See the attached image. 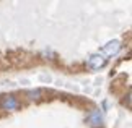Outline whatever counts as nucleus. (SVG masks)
I'll return each instance as SVG.
<instances>
[{
    "label": "nucleus",
    "mask_w": 132,
    "mask_h": 128,
    "mask_svg": "<svg viewBox=\"0 0 132 128\" xmlns=\"http://www.w3.org/2000/svg\"><path fill=\"white\" fill-rule=\"evenodd\" d=\"M41 94H43L41 89H29L26 93V97L29 101H38V99H41Z\"/></svg>",
    "instance_id": "39448f33"
},
{
    "label": "nucleus",
    "mask_w": 132,
    "mask_h": 128,
    "mask_svg": "<svg viewBox=\"0 0 132 128\" xmlns=\"http://www.w3.org/2000/svg\"><path fill=\"white\" fill-rule=\"evenodd\" d=\"M87 120H88V123L91 126H95V128H100L101 125H103V117H101L100 110H91L87 115Z\"/></svg>",
    "instance_id": "7ed1b4c3"
},
{
    "label": "nucleus",
    "mask_w": 132,
    "mask_h": 128,
    "mask_svg": "<svg viewBox=\"0 0 132 128\" xmlns=\"http://www.w3.org/2000/svg\"><path fill=\"white\" fill-rule=\"evenodd\" d=\"M104 63H106V58L101 54H95V55H91L88 58V66L93 68V70H100Z\"/></svg>",
    "instance_id": "20e7f679"
},
{
    "label": "nucleus",
    "mask_w": 132,
    "mask_h": 128,
    "mask_svg": "<svg viewBox=\"0 0 132 128\" xmlns=\"http://www.w3.org/2000/svg\"><path fill=\"white\" fill-rule=\"evenodd\" d=\"M0 107H2L3 110H8V112H12V110H16L21 107V104L16 101V97L15 96H5L2 102H0Z\"/></svg>",
    "instance_id": "f257e3e1"
},
{
    "label": "nucleus",
    "mask_w": 132,
    "mask_h": 128,
    "mask_svg": "<svg viewBox=\"0 0 132 128\" xmlns=\"http://www.w3.org/2000/svg\"><path fill=\"white\" fill-rule=\"evenodd\" d=\"M121 50V42L119 41H111V42H108L103 47V54L108 55V57H113V55H116ZM103 55V57H104Z\"/></svg>",
    "instance_id": "f03ea898"
}]
</instances>
